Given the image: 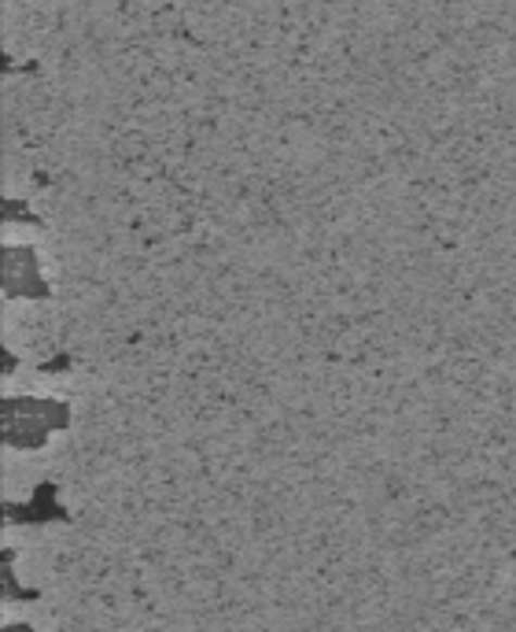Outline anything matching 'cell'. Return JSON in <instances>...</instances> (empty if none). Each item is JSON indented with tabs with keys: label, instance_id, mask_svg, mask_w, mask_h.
Returning <instances> with one entry per match:
<instances>
[{
	"label": "cell",
	"instance_id": "cell-1",
	"mask_svg": "<svg viewBox=\"0 0 516 632\" xmlns=\"http://www.w3.org/2000/svg\"><path fill=\"white\" fill-rule=\"evenodd\" d=\"M63 411L60 404L52 399H8L4 404V433H8V444L12 448H37L45 444L49 430H60Z\"/></svg>",
	"mask_w": 516,
	"mask_h": 632
},
{
	"label": "cell",
	"instance_id": "cell-2",
	"mask_svg": "<svg viewBox=\"0 0 516 632\" xmlns=\"http://www.w3.org/2000/svg\"><path fill=\"white\" fill-rule=\"evenodd\" d=\"M4 285L12 296H41V282H37V263L30 248H12L8 252V267H4Z\"/></svg>",
	"mask_w": 516,
	"mask_h": 632
},
{
	"label": "cell",
	"instance_id": "cell-3",
	"mask_svg": "<svg viewBox=\"0 0 516 632\" xmlns=\"http://www.w3.org/2000/svg\"><path fill=\"white\" fill-rule=\"evenodd\" d=\"M4 632H30V629H23V625H12V629H4Z\"/></svg>",
	"mask_w": 516,
	"mask_h": 632
}]
</instances>
